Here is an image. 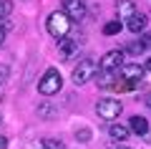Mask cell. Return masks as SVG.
Returning a JSON list of instances; mask_svg holds the SVG:
<instances>
[{
    "instance_id": "5bb4252c",
    "label": "cell",
    "mask_w": 151,
    "mask_h": 149,
    "mask_svg": "<svg viewBox=\"0 0 151 149\" xmlns=\"http://www.w3.org/2000/svg\"><path fill=\"white\" fill-rule=\"evenodd\" d=\"M116 81H119V78H113V73H101L98 86H101V89H113V86H116Z\"/></svg>"
},
{
    "instance_id": "2e32d148",
    "label": "cell",
    "mask_w": 151,
    "mask_h": 149,
    "mask_svg": "<svg viewBox=\"0 0 151 149\" xmlns=\"http://www.w3.org/2000/svg\"><path fill=\"white\" fill-rule=\"evenodd\" d=\"M13 13V0H0V18H8Z\"/></svg>"
},
{
    "instance_id": "30bf717a",
    "label": "cell",
    "mask_w": 151,
    "mask_h": 149,
    "mask_svg": "<svg viewBox=\"0 0 151 149\" xmlns=\"http://www.w3.org/2000/svg\"><path fill=\"white\" fill-rule=\"evenodd\" d=\"M108 134H111V139H116V142H124V139H129L131 129L124 126V124H108Z\"/></svg>"
},
{
    "instance_id": "ffe728a7",
    "label": "cell",
    "mask_w": 151,
    "mask_h": 149,
    "mask_svg": "<svg viewBox=\"0 0 151 149\" xmlns=\"http://www.w3.org/2000/svg\"><path fill=\"white\" fill-rule=\"evenodd\" d=\"M8 73H10V71H8V66H0V86L8 81Z\"/></svg>"
},
{
    "instance_id": "ba28073f",
    "label": "cell",
    "mask_w": 151,
    "mask_h": 149,
    "mask_svg": "<svg viewBox=\"0 0 151 149\" xmlns=\"http://www.w3.org/2000/svg\"><path fill=\"white\" fill-rule=\"evenodd\" d=\"M58 48H60L63 61H68L70 56H73V51L78 48V41H76V38H63V41H58Z\"/></svg>"
},
{
    "instance_id": "484cf974",
    "label": "cell",
    "mask_w": 151,
    "mask_h": 149,
    "mask_svg": "<svg viewBox=\"0 0 151 149\" xmlns=\"http://www.w3.org/2000/svg\"><path fill=\"white\" fill-rule=\"evenodd\" d=\"M116 149H131V147H116Z\"/></svg>"
},
{
    "instance_id": "8992f818",
    "label": "cell",
    "mask_w": 151,
    "mask_h": 149,
    "mask_svg": "<svg viewBox=\"0 0 151 149\" xmlns=\"http://www.w3.org/2000/svg\"><path fill=\"white\" fill-rule=\"evenodd\" d=\"M63 13L70 18V20H83L88 13L86 0H63Z\"/></svg>"
},
{
    "instance_id": "9c48e42d",
    "label": "cell",
    "mask_w": 151,
    "mask_h": 149,
    "mask_svg": "<svg viewBox=\"0 0 151 149\" xmlns=\"http://www.w3.org/2000/svg\"><path fill=\"white\" fill-rule=\"evenodd\" d=\"M136 13H139V10H136L134 0H119V18H124V20H131Z\"/></svg>"
},
{
    "instance_id": "7402d4cb",
    "label": "cell",
    "mask_w": 151,
    "mask_h": 149,
    "mask_svg": "<svg viewBox=\"0 0 151 149\" xmlns=\"http://www.w3.org/2000/svg\"><path fill=\"white\" fill-rule=\"evenodd\" d=\"M5 38H8V28H5V25H3V23H0V43L5 41Z\"/></svg>"
},
{
    "instance_id": "9a60e30c",
    "label": "cell",
    "mask_w": 151,
    "mask_h": 149,
    "mask_svg": "<svg viewBox=\"0 0 151 149\" xmlns=\"http://www.w3.org/2000/svg\"><path fill=\"white\" fill-rule=\"evenodd\" d=\"M76 139L86 144V142H91V139H93V132L88 126H81V129H76Z\"/></svg>"
},
{
    "instance_id": "7a4b0ae2",
    "label": "cell",
    "mask_w": 151,
    "mask_h": 149,
    "mask_svg": "<svg viewBox=\"0 0 151 149\" xmlns=\"http://www.w3.org/2000/svg\"><path fill=\"white\" fill-rule=\"evenodd\" d=\"M60 86H63V76H60L58 68H48V71L43 73V78L38 81V91H40L43 96H53V94H58Z\"/></svg>"
},
{
    "instance_id": "ac0fdd59",
    "label": "cell",
    "mask_w": 151,
    "mask_h": 149,
    "mask_svg": "<svg viewBox=\"0 0 151 149\" xmlns=\"http://www.w3.org/2000/svg\"><path fill=\"white\" fill-rule=\"evenodd\" d=\"M38 114H40L43 119H53V116H55V111L48 106V104H40V106H38Z\"/></svg>"
},
{
    "instance_id": "cb8c5ba5",
    "label": "cell",
    "mask_w": 151,
    "mask_h": 149,
    "mask_svg": "<svg viewBox=\"0 0 151 149\" xmlns=\"http://www.w3.org/2000/svg\"><path fill=\"white\" fill-rule=\"evenodd\" d=\"M144 101H146V106L151 109V94H146V99H144Z\"/></svg>"
},
{
    "instance_id": "52a82bcc",
    "label": "cell",
    "mask_w": 151,
    "mask_h": 149,
    "mask_svg": "<svg viewBox=\"0 0 151 149\" xmlns=\"http://www.w3.org/2000/svg\"><path fill=\"white\" fill-rule=\"evenodd\" d=\"M144 73H146V66H141V63H124V68H121V78L134 81V84H141Z\"/></svg>"
},
{
    "instance_id": "44dd1931",
    "label": "cell",
    "mask_w": 151,
    "mask_h": 149,
    "mask_svg": "<svg viewBox=\"0 0 151 149\" xmlns=\"http://www.w3.org/2000/svg\"><path fill=\"white\" fill-rule=\"evenodd\" d=\"M141 43H144V48H151V33H144L141 36Z\"/></svg>"
},
{
    "instance_id": "5b68a950",
    "label": "cell",
    "mask_w": 151,
    "mask_h": 149,
    "mask_svg": "<svg viewBox=\"0 0 151 149\" xmlns=\"http://www.w3.org/2000/svg\"><path fill=\"white\" fill-rule=\"evenodd\" d=\"M98 68H101L103 73H113V71H121V68H124V51H108V53L101 58Z\"/></svg>"
},
{
    "instance_id": "4fadbf2b",
    "label": "cell",
    "mask_w": 151,
    "mask_h": 149,
    "mask_svg": "<svg viewBox=\"0 0 151 149\" xmlns=\"http://www.w3.org/2000/svg\"><path fill=\"white\" fill-rule=\"evenodd\" d=\"M121 28H124V25H121L119 18H116V20H108L106 25H103V36H119Z\"/></svg>"
},
{
    "instance_id": "603a6c76",
    "label": "cell",
    "mask_w": 151,
    "mask_h": 149,
    "mask_svg": "<svg viewBox=\"0 0 151 149\" xmlns=\"http://www.w3.org/2000/svg\"><path fill=\"white\" fill-rule=\"evenodd\" d=\"M0 149H8V137H3V134H0Z\"/></svg>"
},
{
    "instance_id": "277c9868",
    "label": "cell",
    "mask_w": 151,
    "mask_h": 149,
    "mask_svg": "<svg viewBox=\"0 0 151 149\" xmlns=\"http://www.w3.org/2000/svg\"><path fill=\"white\" fill-rule=\"evenodd\" d=\"M96 111L101 119H119V114L124 111V104L119 101V99H101V101L96 104Z\"/></svg>"
},
{
    "instance_id": "e0dca14e",
    "label": "cell",
    "mask_w": 151,
    "mask_h": 149,
    "mask_svg": "<svg viewBox=\"0 0 151 149\" xmlns=\"http://www.w3.org/2000/svg\"><path fill=\"white\" fill-rule=\"evenodd\" d=\"M126 51H129L131 56H141V53L146 51V48H144V43H141V41H136V43H131V46L126 48Z\"/></svg>"
},
{
    "instance_id": "8fae6325",
    "label": "cell",
    "mask_w": 151,
    "mask_h": 149,
    "mask_svg": "<svg viewBox=\"0 0 151 149\" xmlns=\"http://www.w3.org/2000/svg\"><path fill=\"white\" fill-rule=\"evenodd\" d=\"M129 129H131V132H136V134H141V137H146V134H149V121H146L144 116H139V114H136V116H131Z\"/></svg>"
},
{
    "instance_id": "4316f807",
    "label": "cell",
    "mask_w": 151,
    "mask_h": 149,
    "mask_svg": "<svg viewBox=\"0 0 151 149\" xmlns=\"http://www.w3.org/2000/svg\"><path fill=\"white\" fill-rule=\"evenodd\" d=\"M0 124H3V119H0Z\"/></svg>"
},
{
    "instance_id": "d4e9b609",
    "label": "cell",
    "mask_w": 151,
    "mask_h": 149,
    "mask_svg": "<svg viewBox=\"0 0 151 149\" xmlns=\"http://www.w3.org/2000/svg\"><path fill=\"white\" fill-rule=\"evenodd\" d=\"M146 71H149V73H151V58L146 61Z\"/></svg>"
},
{
    "instance_id": "7c38bea8",
    "label": "cell",
    "mask_w": 151,
    "mask_h": 149,
    "mask_svg": "<svg viewBox=\"0 0 151 149\" xmlns=\"http://www.w3.org/2000/svg\"><path fill=\"white\" fill-rule=\"evenodd\" d=\"M126 28H129L131 33H141L146 28V15H144V13H136L131 20H126Z\"/></svg>"
},
{
    "instance_id": "6da1fadb",
    "label": "cell",
    "mask_w": 151,
    "mask_h": 149,
    "mask_svg": "<svg viewBox=\"0 0 151 149\" xmlns=\"http://www.w3.org/2000/svg\"><path fill=\"white\" fill-rule=\"evenodd\" d=\"M70 23H73V20H70L63 10H55V13H50V15L45 18V28H48V33L53 38H58V41H63V38L70 33Z\"/></svg>"
},
{
    "instance_id": "d6986e66",
    "label": "cell",
    "mask_w": 151,
    "mask_h": 149,
    "mask_svg": "<svg viewBox=\"0 0 151 149\" xmlns=\"http://www.w3.org/2000/svg\"><path fill=\"white\" fill-rule=\"evenodd\" d=\"M43 147H45V149H63V144H60V142H55V139H45V142H43Z\"/></svg>"
},
{
    "instance_id": "3957f363",
    "label": "cell",
    "mask_w": 151,
    "mask_h": 149,
    "mask_svg": "<svg viewBox=\"0 0 151 149\" xmlns=\"http://www.w3.org/2000/svg\"><path fill=\"white\" fill-rule=\"evenodd\" d=\"M96 73H98V61L86 58V61H81V63L73 68V84L76 86H83L86 81L96 78Z\"/></svg>"
}]
</instances>
